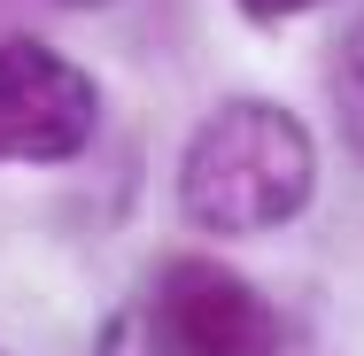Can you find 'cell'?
I'll return each instance as SVG.
<instances>
[{
	"mask_svg": "<svg viewBox=\"0 0 364 356\" xmlns=\"http://www.w3.org/2000/svg\"><path fill=\"white\" fill-rule=\"evenodd\" d=\"M326 85H333V109H341V132H349V147L364 155V16L333 39V70H326Z\"/></svg>",
	"mask_w": 364,
	"mask_h": 356,
	"instance_id": "4",
	"label": "cell"
},
{
	"mask_svg": "<svg viewBox=\"0 0 364 356\" xmlns=\"http://www.w3.org/2000/svg\"><path fill=\"white\" fill-rule=\"evenodd\" d=\"M147 318L178 356H302L294 318L218 256H171L155 271Z\"/></svg>",
	"mask_w": 364,
	"mask_h": 356,
	"instance_id": "2",
	"label": "cell"
},
{
	"mask_svg": "<svg viewBox=\"0 0 364 356\" xmlns=\"http://www.w3.org/2000/svg\"><path fill=\"white\" fill-rule=\"evenodd\" d=\"M55 8H109V0H55Z\"/></svg>",
	"mask_w": 364,
	"mask_h": 356,
	"instance_id": "7",
	"label": "cell"
},
{
	"mask_svg": "<svg viewBox=\"0 0 364 356\" xmlns=\"http://www.w3.org/2000/svg\"><path fill=\"white\" fill-rule=\"evenodd\" d=\"M0 356H8V349H0Z\"/></svg>",
	"mask_w": 364,
	"mask_h": 356,
	"instance_id": "8",
	"label": "cell"
},
{
	"mask_svg": "<svg viewBox=\"0 0 364 356\" xmlns=\"http://www.w3.org/2000/svg\"><path fill=\"white\" fill-rule=\"evenodd\" d=\"M318 194V140L279 101H218L178 155V217L210 240H256L310 210Z\"/></svg>",
	"mask_w": 364,
	"mask_h": 356,
	"instance_id": "1",
	"label": "cell"
},
{
	"mask_svg": "<svg viewBox=\"0 0 364 356\" xmlns=\"http://www.w3.org/2000/svg\"><path fill=\"white\" fill-rule=\"evenodd\" d=\"M93 356H178V349L155 333L147 310H124V318H109V333H101V349H93Z\"/></svg>",
	"mask_w": 364,
	"mask_h": 356,
	"instance_id": "5",
	"label": "cell"
},
{
	"mask_svg": "<svg viewBox=\"0 0 364 356\" xmlns=\"http://www.w3.org/2000/svg\"><path fill=\"white\" fill-rule=\"evenodd\" d=\"M232 8H240L248 23H287V16H310L318 0H232Z\"/></svg>",
	"mask_w": 364,
	"mask_h": 356,
	"instance_id": "6",
	"label": "cell"
},
{
	"mask_svg": "<svg viewBox=\"0 0 364 356\" xmlns=\"http://www.w3.org/2000/svg\"><path fill=\"white\" fill-rule=\"evenodd\" d=\"M101 132V85L47 39H0V163H70Z\"/></svg>",
	"mask_w": 364,
	"mask_h": 356,
	"instance_id": "3",
	"label": "cell"
}]
</instances>
